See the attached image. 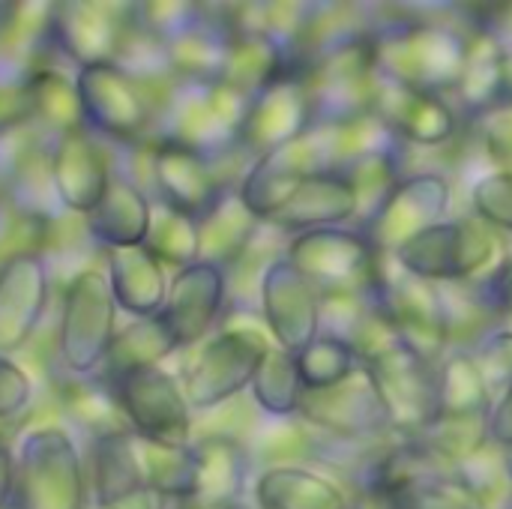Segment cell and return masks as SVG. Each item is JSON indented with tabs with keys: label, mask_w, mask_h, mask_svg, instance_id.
<instances>
[{
	"label": "cell",
	"mask_w": 512,
	"mask_h": 509,
	"mask_svg": "<svg viewBox=\"0 0 512 509\" xmlns=\"http://www.w3.org/2000/svg\"><path fill=\"white\" fill-rule=\"evenodd\" d=\"M474 27L414 15L381 18L372 33L375 66L387 81L438 96L456 93Z\"/></svg>",
	"instance_id": "6da1fadb"
},
{
	"label": "cell",
	"mask_w": 512,
	"mask_h": 509,
	"mask_svg": "<svg viewBox=\"0 0 512 509\" xmlns=\"http://www.w3.org/2000/svg\"><path fill=\"white\" fill-rule=\"evenodd\" d=\"M363 492L369 509H495L462 471L399 435L363 468Z\"/></svg>",
	"instance_id": "7a4b0ae2"
},
{
	"label": "cell",
	"mask_w": 512,
	"mask_h": 509,
	"mask_svg": "<svg viewBox=\"0 0 512 509\" xmlns=\"http://www.w3.org/2000/svg\"><path fill=\"white\" fill-rule=\"evenodd\" d=\"M249 96L225 81L186 84L174 81L156 105L153 141H171L210 159H225L240 150V129L249 114Z\"/></svg>",
	"instance_id": "3957f363"
},
{
	"label": "cell",
	"mask_w": 512,
	"mask_h": 509,
	"mask_svg": "<svg viewBox=\"0 0 512 509\" xmlns=\"http://www.w3.org/2000/svg\"><path fill=\"white\" fill-rule=\"evenodd\" d=\"M501 234L477 213L444 219L426 234L414 237L393 258L396 264L432 285H459L486 279L507 255Z\"/></svg>",
	"instance_id": "277c9868"
},
{
	"label": "cell",
	"mask_w": 512,
	"mask_h": 509,
	"mask_svg": "<svg viewBox=\"0 0 512 509\" xmlns=\"http://www.w3.org/2000/svg\"><path fill=\"white\" fill-rule=\"evenodd\" d=\"M117 300L105 267L78 270L60 297L57 357L72 378H96L117 339Z\"/></svg>",
	"instance_id": "5b68a950"
},
{
	"label": "cell",
	"mask_w": 512,
	"mask_h": 509,
	"mask_svg": "<svg viewBox=\"0 0 512 509\" xmlns=\"http://www.w3.org/2000/svg\"><path fill=\"white\" fill-rule=\"evenodd\" d=\"M87 480L75 438L57 423L21 435L15 456V509H84Z\"/></svg>",
	"instance_id": "8992f818"
},
{
	"label": "cell",
	"mask_w": 512,
	"mask_h": 509,
	"mask_svg": "<svg viewBox=\"0 0 512 509\" xmlns=\"http://www.w3.org/2000/svg\"><path fill=\"white\" fill-rule=\"evenodd\" d=\"M270 333L255 324L222 327L183 369V390L192 411H219L252 387V378L270 351Z\"/></svg>",
	"instance_id": "52a82bcc"
},
{
	"label": "cell",
	"mask_w": 512,
	"mask_h": 509,
	"mask_svg": "<svg viewBox=\"0 0 512 509\" xmlns=\"http://www.w3.org/2000/svg\"><path fill=\"white\" fill-rule=\"evenodd\" d=\"M282 255L318 288L321 297L372 294L384 264V255L354 225L288 237Z\"/></svg>",
	"instance_id": "ba28073f"
},
{
	"label": "cell",
	"mask_w": 512,
	"mask_h": 509,
	"mask_svg": "<svg viewBox=\"0 0 512 509\" xmlns=\"http://www.w3.org/2000/svg\"><path fill=\"white\" fill-rule=\"evenodd\" d=\"M84 129L117 144H141L156 129V99L117 63L75 69Z\"/></svg>",
	"instance_id": "9c48e42d"
},
{
	"label": "cell",
	"mask_w": 512,
	"mask_h": 509,
	"mask_svg": "<svg viewBox=\"0 0 512 509\" xmlns=\"http://www.w3.org/2000/svg\"><path fill=\"white\" fill-rule=\"evenodd\" d=\"M300 75L306 78L312 96L315 123H342L375 111V99L384 81L375 66L372 36L321 54L306 69H300Z\"/></svg>",
	"instance_id": "30bf717a"
},
{
	"label": "cell",
	"mask_w": 512,
	"mask_h": 509,
	"mask_svg": "<svg viewBox=\"0 0 512 509\" xmlns=\"http://www.w3.org/2000/svg\"><path fill=\"white\" fill-rule=\"evenodd\" d=\"M453 204V183L441 171H411L387 192L378 210L357 228L381 255H396L414 237L441 225Z\"/></svg>",
	"instance_id": "8fae6325"
},
{
	"label": "cell",
	"mask_w": 512,
	"mask_h": 509,
	"mask_svg": "<svg viewBox=\"0 0 512 509\" xmlns=\"http://www.w3.org/2000/svg\"><path fill=\"white\" fill-rule=\"evenodd\" d=\"M108 384L132 435L171 447H186L195 441V411L186 399L183 381L162 366L138 369Z\"/></svg>",
	"instance_id": "7c38bea8"
},
{
	"label": "cell",
	"mask_w": 512,
	"mask_h": 509,
	"mask_svg": "<svg viewBox=\"0 0 512 509\" xmlns=\"http://www.w3.org/2000/svg\"><path fill=\"white\" fill-rule=\"evenodd\" d=\"M375 294L396 324L405 348L435 366L450 354V327L438 285L405 273L393 255H384Z\"/></svg>",
	"instance_id": "4fadbf2b"
},
{
	"label": "cell",
	"mask_w": 512,
	"mask_h": 509,
	"mask_svg": "<svg viewBox=\"0 0 512 509\" xmlns=\"http://www.w3.org/2000/svg\"><path fill=\"white\" fill-rule=\"evenodd\" d=\"M300 420L315 429L318 438L342 444H378L396 435L387 408L363 369L339 387L306 390Z\"/></svg>",
	"instance_id": "5bb4252c"
},
{
	"label": "cell",
	"mask_w": 512,
	"mask_h": 509,
	"mask_svg": "<svg viewBox=\"0 0 512 509\" xmlns=\"http://www.w3.org/2000/svg\"><path fill=\"white\" fill-rule=\"evenodd\" d=\"M258 306L273 345L288 354H300L321 336V294L285 255L261 270Z\"/></svg>",
	"instance_id": "9a60e30c"
},
{
	"label": "cell",
	"mask_w": 512,
	"mask_h": 509,
	"mask_svg": "<svg viewBox=\"0 0 512 509\" xmlns=\"http://www.w3.org/2000/svg\"><path fill=\"white\" fill-rule=\"evenodd\" d=\"M381 396L390 426L399 438L420 435L438 417V366L399 345L363 366Z\"/></svg>",
	"instance_id": "2e32d148"
},
{
	"label": "cell",
	"mask_w": 512,
	"mask_h": 509,
	"mask_svg": "<svg viewBox=\"0 0 512 509\" xmlns=\"http://www.w3.org/2000/svg\"><path fill=\"white\" fill-rule=\"evenodd\" d=\"M132 30V3L66 0L51 9V45L75 69L117 63Z\"/></svg>",
	"instance_id": "e0dca14e"
},
{
	"label": "cell",
	"mask_w": 512,
	"mask_h": 509,
	"mask_svg": "<svg viewBox=\"0 0 512 509\" xmlns=\"http://www.w3.org/2000/svg\"><path fill=\"white\" fill-rule=\"evenodd\" d=\"M222 162L225 159H210L171 141H153L147 165L156 201L201 222L225 198V192L237 186L222 171Z\"/></svg>",
	"instance_id": "ac0fdd59"
},
{
	"label": "cell",
	"mask_w": 512,
	"mask_h": 509,
	"mask_svg": "<svg viewBox=\"0 0 512 509\" xmlns=\"http://www.w3.org/2000/svg\"><path fill=\"white\" fill-rule=\"evenodd\" d=\"M312 126L315 111L306 78L300 72H288L249 102V114L240 129V150L249 159H258L300 141Z\"/></svg>",
	"instance_id": "d6986e66"
},
{
	"label": "cell",
	"mask_w": 512,
	"mask_h": 509,
	"mask_svg": "<svg viewBox=\"0 0 512 509\" xmlns=\"http://www.w3.org/2000/svg\"><path fill=\"white\" fill-rule=\"evenodd\" d=\"M228 270L213 261H195L171 276L165 309L159 312L177 351H189L210 336L228 306Z\"/></svg>",
	"instance_id": "ffe728a7"
},
{
	"label": "cell",
	"mask_w": 512,
	"mask_h": 509,
	"mask_svg": "<svg viewBox=\"0 0 512 509\" xmlns=\"http://www.w3.org/2000/svg\"><path fill=\"white\" fill-rule=\"evenodd\" d=\"M48 168L63 213H75L81 219H87L99 207L114 177L105 150L84 126L48 141Z\"/></svg>",
	"instance_id": "44dd1931"
},
{
	"label": "cell",
	"mask_w": 512,
	"mask_h": 509,
	"mask_svg": "<svg viewBox=\"0 0 512 509\" xmlns=\"http://www.w3.org/2000/svg\"><path fill=\"white\" fill-rule=\"evenodd\" d=\"M315 171H321V159L309 129L300 141L252 159L237 180V195L243 198V204L252 210L258 222L270 225L294 198L300 183Z\"/></svg>",
	"instance_id": "7402d4cb"
},
{
	"label": "cell",
	"mask_w": 512,
	"mask_h": 509,
	"mask_svg": "<svg viewBox=\"0 0 512 509\" xmlns=\"http://www.w3.org/2000/svg\"><path fill=\"white\" fill-rule=\"evenodd\" d=\"M48 258L27 252L0 264V354H18L39 330L48 309Z\"/></svg>",
	"instance_id": "603a6c76"
},
{
	"label": "cell",
	"mask_w": 512,
	"mask_h": 509,
	"mask_svg": "<svg viewBox=\"0 0 512 509\" xmlns=\"http://www.w3.org/2000/svg\"><path fill=\"white\" fill-rule=\"evenodd\" d=\"M375 114L405 147H444L459 135V108L447 96L423 93L396 81H381Z\"/></svg>",
	"instance_id": "cb8c5ba5"
},
{
	"label": "cell",
	"mask_w": 512,
	"mask_h": 509,
	"mask_svg": "<svg viewBox=\"0 0 512 509\" xmlns=\"http://www.w3.org/2000/svg\"><path fill=\"white\" fill-rule=\"evenodd\" d=\"M90 471L99 509H168L171 504L165 495L144 483L132 432H111L93 438Z\"/></svg>",
	"instance_id": "d4e9b609"
},
{
	"label": "cell",
	"mask_w": 512,
	"mask_h": 509,
	"mask_svg": "<svg viewBox=\"0 0 512 509\" xmlns=\"http://www.w3.org/2000/svg\"><path fill=\"white\" fill-rule=\"evenodd\" d=\"M360 219V192L345 171L309 174L285 210L270 222L273 231L297 237L318 228H345Z\"/></svg>",
	"instance_id": "484cf974"
},
{
	"label": "cell",
	"mask_w": 512,
	"mask_h": 509,
	"mask_svg": "<svg viewBox=\"0 0 512 509\" xmlns=\"http://www.w3.org/2000/svg\"><path fill=\"white\" fill-rule=\"evenodd\" d=\"M192 447L198 456V483L195 498L180 509H231L243 504L252 474L249 444L231 432H210L195 438Z\"/></svg>",
	"instance_id": "4316f807"
},
{
	"label": "cell",
	"mask_w": 512,
	"mask_h": 509,
	"mask_svg": "<svg viewBox=\"0 0 512 509\" xmlns=\"http://www.w3.org/2000/svg\"><path fill=\"white\" fill-rule=\"evenodd\" d=\"M105 273L120 312L135 318H156L168 300V270L147 246H123L105 252Z\"/></svg>",
	"instance_id": "83f0119b"
},
{
	"label": "cell",
	"mask_w": 512,
	"mask_h": 509,
	"mask_svg": "<svg viewBox=\"0 0 512 509\" xmlns=\"http://www.w3.org/2000/svg\"><path fill=\"white\" fill-rule=\"evenodd\" d=\"M150 219L153 198L132 177L114 171L99 207L84 219V231L105 252L123 246H144L150 234Z\"/></svg>",
	"instance_id": "f1b7e54d"
},
{
	"label": "cell",
	"mask_w": 512,
	"mask_h": 509,
	"mask_svg": "<svg viewBox=\"0 0 512 509\" xmlns=\"http://www.w3.org/2000/svg\"><path fill=\"white\" fill-rule=\"evenodd\" d=\"M258 509H351L345 489L306 465H267L255 483Z\"/></svg>",
	"instance_id": "f546056e"
},
{
	"label": "cell",
	"mask_w": 512,
	"mask_h": 509,
	"mask_svg": "<svg viewBox=\"0 0 512 509\" xmlns=\"http://www.w3.org/2000/svg\"><path fill=\"white\" fill-rule=\"evenodd\" d=\"M198 225H201V261H213L231 270L252 252V243L258 240L264 222L252 216V210L243 204L234 186Z\"/></svg>",
	"instance_id": "4dcf8cb0"
},
{
	"label": "cell",
	"mask_w": 512,
	"mask_h": 509,
	"mask_svg": "<svg viewBox=\"0 0 512 509\" xmlns=\"http://www.w3.org/2000/svg\"><path fill=\"white\" fill-rule=\"evenodd\" d=\"M504 42L486 27H474L468 39L465 69L456 87V102L468 120H477L498 102H504V72H501Z\"/></svg>",
	"instance_id": "1f68e13d"
},
{
	"label": "cell",
	"mask_w": 512,
	"mask_h": 509,
	"mask_svg": "<svg viewBox=\"0 0 512 509\" xmlns=\"http://www.w3.org/2000/svg\"><path fill=\"white\" fill-rule=\"evenodd\" d=\"M297 72L288 51L261 30H237L231 39V54L222 81L237 93L255 99L276 78Z\"/></svg>",
	"instance_id": "d6a6232c"
},
{
	"label": "cell",
	"mask_w": 512,
	"mask_h": 509,
	"mask_svg": "<svg viewBox=\"0 0 512 509\" xmlns=\"http://www.w3.org/2000/svg\"><path fill=\"white\" fill-rule=\"evenodd\" d=\"M489 420L492 414H438L411 441L420 444L429 456H435L447 468L459 471L492 447Z\"/></svg>",
	"instance_id": "836d02e7"
},
{
	"label": "cell",
	"mask_w": 512,
	"mask_h": 509,
	"mask_svg": "<svg viewBox=\"0 0 512 509\" xmlns=\"http://www.w3.org/2000/svg\"><path fill=\"white\" fill-rule=\"evenodd\" d=\"M135 456L144 474V483L165 495L168 501L186 507L195 498V483H198V456L195 447H171V444H156L144 441L135 435Z\"/></svg>",
	"instance_id": "e575fe53"
},
{
	"label": "cell",
	"mask_w": 512,
	"mask_h": 509,
	"mask_svg": "<svg viewBox=\"0 0 512 509\" xmlns=\"http://www.w3.org/2000/svg\"><path fill=\"white\" fill-rule=\"evenodd\" d=\"M171 354H177V345L168 333V327L162 324V318H135L132 324H126L111 351H108V360H105V369H102V378L105 381H114V378H123L129 372H138V369H153V366H162Z\"/></svg>",
	"instance_id": "d590c367"
},
{
	"label": "cell",
	"mask_w": 512,
	"mask_h": 509,
	"mask_svg": "<svg viewBox=\"0 0 512 509\" xmlns=\"http://www.w3.org/2000/svg\"><path fill=\"white\" fill-rule=\"evenodd\" d=\"M252 402L255 408L267 417V420H294L300 417V405L306 396L300 369H297V357L282 351V348H270L252 378Z\"/></svg>",
	"instance_id": "8d00e7d4"
},
{
	"label": "cell",
	"mask_w": 512,
	"mask_h": 509,
	"mask_svg": "<svg viewBox=\"0 0 512 509\" xmlns=\"http://www.w3.org/2000/svg\"><path fill=\"white\" fill-rule=\"evenodd\" d=\"M495 396L468 348H453L438 363V414H492Z\"/></svg>",
	"instance_id": "74e56055"
},
{
	"label": "cell",
	"mask_w": 512,
	"mask_h": 509,
	"mask_svg": "<svg viewBox=\"0 0 512 509\" xmlns=\"http://www.w3.org/2000/svg\"><path fill=\"white\" fill-rule=\"evenodd\" d=\"M30 90H33V123H39L51 138L84 126L75 78L60 72L57 66H42L30 78Z\"/></svg>",
	"instance_id": "f35d334b"
},
{
	"label": "cell",
	"mask_w": 512,
	"mask_h": 509,
	"mask_svg": "<svg viewBox=\"0 0 512 509\" xmlns=\"http://www.w3.org/2000/svg\"><path fill=\"white\" fill-rule=\"evenodd\" d=\"M63 411L90 432V438H102L111 432H129V423L117 405V396L111 384L96 375V378H72L63 384Z\"/></svg>",
	"instance_id": "ab89813d"
},
{
	"label": "cell",
	"mask_w": 512,
	"mask_h": 509,
	"mask_svg": "<svg viewBox=\"0 0 512 509\" xmlns=\"http://www.w3.org/2000/svg\"><path fill=\"white\" fill-rule=\"evenodd\" d=\"M144 246L165 267L183 270V267L201 261V225H198V219L153 198V219H150V234H147Z\"/></svg>",
	"instance_id": "60d3db41"
},
{
	"label": "cell",
	"mask_w": 512,
	"mask_h": 509,
	"mask_svg": "<svg viewBox=\"0 0 512 509\" xmlns=\"http://www.w3.org/2000/svg\"><path fill=\"white\" fill-rule=\"evenodd\" d=\"M294 357H297V369H300V378H303L306 390L339 387V384H345L348 378H354L363 369V363H360V357L354 354L351 345H345L342 339L324 336V333Z\"/></svg>",
	"instance_id": "b9f144b4"
},
{
	"label": "cell",
	"mask_w": 512,
	"mask_h": 509,
	"mask_svg": "<svg viewBox=\"0 0 512 509\" xmlns=\"http://www.w3.org/2000/svg\"><path fill=\"white\" fill-rule=\"evenodd\" d=\"M45 237L48 219H39L0 195V264L27 252H45Z\"/></svg>",
	"instance_id": "7bdbcfd3"
},
{
	"label": "cell",
	"mask_w": 512,
	"mask_h": 509,
	"mask_svg": "<svg viewBox=\"0 0 512 509\" xmlns=\"http://www.w3.org/2000/svg\"><path fill=\"white\" fill-rule=\"evenodd\" d=\"M471 207L498 234L512 237V174L504 171L480 174L471 186Z\"/></svg>",
	"instance_id": "ee69618b"
},
{
	"label": "cell",
	"mask_w": 512,
	"mask_h": 509,
	"mask_svg": "<svg viewBox=\"0 0 512 509\" xmlns=\"http://www.w3.org/2000/svg\"><path fill=\"white\" fill-rule=\"evenodd\" d=\"M132 18L135 24L156 36L159 42H168L189 24L201 18V3L189 0H150V3H132Z\"/></svg>",
	"instance_id": "f6af8a7d"
},
{
	"label": "cell",
	"mask_w": 512,
	"mask_h": 509,
	"mask_svg": "<svg viewBox=\"0 0 512 509\" xmlns=\"http://www.w3.org/2000/svg\"><path fill=\"white\" fill-rule=\"evenodd\" d=\"M468 351L474 354L492 396L501 399L512 387V327H498V330L486 333Z\"/></svg>",
	"instance_id": "bcb514c9"
},
{
	"label": "cell",
	"mask_w": 512,
	"mask_h": 509,
	"mask_svg": "<svg viewBox=\"0 0 512 509\" xmlns=\"http://www.w3.org/2000/svg\"><path fill=\"white\" fill-rule=\"evenodd\" d=\"M480 132L483 153L492 162V171L512 174V99L498 102L477 120H471Z\"/></svg>",
	"instance_id": "7dc6e473"
},
{
	"label": "cell",
	"mask_w": 512,
	"mask_h": 509,
	"mask_svg": "<svg viewBox=\"0 0 512 509\" xmlns=\"http://www.w3.org/2000/svg\"><path fill=\"white\" fill-rule=\"evenodd\" d=\"M33 405V378L21 363L0 354V423L21 420Z\"/></svg>",
	"instance_id": "c3c4849f"
},
{
	"label": "cell",
	"mask_w": 512,
	"mask_h": 509,
	"mask_svg": "<svg viewBox=\"0 0 512 509\" xmlns=\"http://www.w3.org/2000/svg\"><path fill=\"white\" fill-rule=\"evenodd\" d=\"M33 123V90L27 84H0V141Z\"/></svg>",
	"instance_id": "681fc988"
},
{
	"label": "cell",
	"mask_w": 512,
	"mask_h": 509,
	"mask_svg": "<svg viewBox=\"0 0 512 509\" xmlns=\"http://www.w3.org/2000/svg\"><path fill=\"white\" fill-rule=\"evenodd\" d=\"M486 285H489V294L501 312V321L504 327H512V255H507L489 276H486Z\"/></svg>",
	"instance_id": "f907efd6"
},
{
	"label": "cell",
	"mask_w": 512,
	"mask_h": 509,
	"mask_svg": "<svg viewBox=\"0 0 512 509\" xmlns=\"http://www.w3.org/2000/svg\"><path fill=\"white\" fill-rule=\"evenodd\" d=\"M489 432H492V444L498 450H512V387L501 399H495Z\"/></svg>",
	"instance_id": "816d5d0a"
},
{
	"label": "cell",
	"mask_w": 512,
	"mask_h": 509,
	"mask_svg": "<svg viewBox=\"0 0 512 509\" xmlns=\"http://www.w3.org/2000/svg\"><path fill=\"white\" fill-rule=\"evenodd\" d=\"M471 18L486 27L489 33H495L501 42H512V3H498V6H486V12L474 15Z\"/></svg>",
	"instance_id": "f5cc1de1"
},
{
	"label": "cell",
	"mask_w": 512,
	"mask_h": 509,
	"mask_svg": "<svg viewBox=\"0 0 512 509\" xmlns=\"http://www.w3.org/2000/svg\"><path fill=\"white\" fill-rule=\"evenodd\" d=\"M15 498V453L0 444V509L12 507Z\"/></svg>",
	"instance_id": "db71d44e"
},
{
	"label": "cell",
	"mask_w": 512,
	"mask_h": 509,
	"mask_svg": "<svg viewBox=\"0 0 512 509\" xmlns=\"http://www.w3.org/2000/svg\"><path fill=\"white\" fill-rule=\"evenodd\" d=\"M501 72H504V99H512V42H504Z\"/></svg>",
	"instance_id": "11a10c76"
},
{
	"label": "cell",
	"mask_w": 512,
	"mask_h": 509,
	"mask_svg": "<svg viewBox=\"0 0 512 509\" xmlns=\"http://www.w3.org/2000/svg\"><path fill=\"white\" fill-rule=\"evenodd\" d=\"M231 509H258V507H249V504H237V507H231Z\"/></svg>",
	"instance_id": "9f6ffc18"
},
{
	"label": "cell",
	"mask_w": 512,
	"mask_h": 509,
	"mask_svg": "<svg viewBox=\"0 0 512 509\" xmlns=\"http://www.w3.org/2000/svg\"><path fill=\"white\" fill-rule=\"evenodd\" d=\"M9 509H15V507H9Z\"/></svg>",
	"instance_id": "6f0895ef"
}]
</instances>
